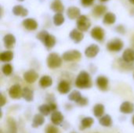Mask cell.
<instances>
[{
  "instance_id": "6da1fadb",
  "label": "cell",
  "mask_w": 134,
  "mask_h": 133,
  "mask_svg": "<svg viewBox=\"0 0 134 133\" xmlns=\"http://www.w3.org/2000/svg\"><path fill=\"white\" fill-rule=\"evenodd\" d=\"M93 85L90 74L86 71H81L75 79V86L79 89H90Z\"/></svg>"
},
{
  "instance_id": "7a4b0ae2",
  "label": "cell",
  "mask_w": 134,
  "mask_h": 133,
  "mask_svg": "<svg viewBox=\"0 0 134 133\" xmlns=\"http://www.w3.org/2000/svg\"><path fill=\"white\" fill-rule=\"evenodd\" d=\"M37 38L40 40L44 45L48 49H50L56 45V38L53 34H49L46 31H42L37 34Z\"/></svg>"
},
{
  "instance_id": "3957f363",
  "label": "cell",
  "mask_w": 134,
  "mask_h": 133,
  "mask_svg": "<svg viewBox=\"0 0 134 133\" xmlns=\"http://www.w3.org/2000/svg\"><path fill=\"white\" fill-rule=\"evenodd\" d=\"M46 63L50 69L58 68L62 64V56H60V55L56 53H51L47 56Z\"/></svg>"
},
{
  "instance_id": "277c9868",
  "label": "cell",
  "mask_w": 134,
  "mask_h": 133,
  "mask_svg": "<svg viewBox=\"0 0 134 133\" xmlns=\"http://www.w3.org/2000/svg\"><path fill=\"white\" fill-rule=\"evenodd\" d=\"M76 25L79 30H80L82 32H85V31H87L91 27V22L89 17H87L85 15H81L77 19Z\"/></svg>"
},
{
  "instance_id": "5b68a950",
  "label": "cell",
  "mask_w": 134,
  "mask_h": 133,
  "mask_svg": "<svg viewBox=\"0 0 134 133\" xmlns=\"http://www.w3.org/2000/svg\"><path fill=\"white\" fill-rule=\"evenodd\" d=\"M123 46L124 43L119 38H114L107 44V49L111 52H119L123 49Z\"/></svg>"
},
{
  "instance_id": "8992f818",
  "label": "cell",
  "mask_w": 134,
  "mask_h": 133,
  "mask_svg": "<svg viewBox=\"0 0 134 133\" xmlns=\"http://www.w3.org/2000/svg\"><path fill=\"white\" fill-rule=\"evenodd\" d=\"M81 57H82L81 53L76 49L67 51L64 53L62 55V59L65 61H75L79 60Z\"/></svg>"
},
{
  "instance_id": "52a82bcc",
  "label": "cell",
  "mask_w": 134,
  "mask_h": 133,
  "mask_svg": "<svg viewBox=\"0 0 134 133\" xmlns=\"http://www.w3.org/2000/svg\"><path fill=\"white\" fill-rule=\"evenodd\" d=\"M91 37L97 42H103L105 36L104 30L100 27H94L90 32Z\"/></svg>"
},
{
  "instance_id": "ba28073f",
  "label": "cell",
  "mask_w": 134,
  "mask_h": 133,
  "mask_svg": "<svg viewBox=\"0 0 134 133\" xmlns=\"http://www.w3.org/2000/svg\"><path fill=\"white\" fill-rule=\"evenodd\" d=\"M22 91L23 89H21L20 85L18 84H15L9 88V95L10 98L13 100H18L20 97H22Z\"/></svg>"
},
{
  "instance_id": "9c48e42d",
  "label": "cell",
  "mask_w": 134,
  "mask_h": 133,
  "mask_svg": "<svg viewBox=\"0 0 134 133\" xmlns=\"http://www.w3.org/2000/svg\"><path fill=\"white\" fill-rule=\"evenodd\" d=\"M23 78L24 79V81L27 83L32 84L34 82H35L37 81V79L38 78V74L35 71V70H29L27 71H26L24 75Z\"/></svg>"
},
{
  "instance_id": "30bf717a",
  "label": "cell",
  "mask_w": 134,
  "mask_h": 133,
  "mask_svg": "<svg viewBox=\"0 0 134 133\" xmlns=\"http://www.w3.org/2000/svg\"><path fill=\"white\" fill-rule=\"evenodd\" d=\"M96 83H97V85L100 90H101V91H107L108 90L109 81H108V78L107 77H105L104 75L98 76L97 78Z\"/></svg>"
},
{
  "instance_id": "8fae6325",
  "label": "cell",
  "mask_w": 134,
  "mask_h": 133,
  "mask_svg": "<svg viewBox=\"0 0 134 133\" xmlns=\"http://www.w3.org/2000/svg\"><path fill=\"white\" fill-rule=\"evenodd\" d=\"M69 37H70V38L75 43H79V42H81L83 40V38H84V34H83L82 31H81L78 28H76V29L75 28V29H73L70 32Z\"/></svg>"
},
{
  "instance_id": "7c38bea8",
  "label": "cell",
  "mask_w": 134,
  "mask_h": 133,
  "mask_svg": "<svg viewBox=\"0 0 134 133\" xmlns=\"http://www.w3.org/2000/svg\"><path fill=\"white\" fill-rule=\"evenodd\" d=\"M100 52V48L96 44H92L85 50V55L88 58H94Z\"/></svg>"
},
{
  "instance_id": "4fadbf2b",
  "label": "cell",
  "mask_w": 134,
  "mask_h": 133,
  "mask_svg": "<svg viewBox=\"0 0 134 133\" xmlns=\"http://www.w3.org/2000/svg\"><path fill=\"white\" fill-rule=\"evenodd\" d=\"M22 24L24 27L28 31H35L38 27V23L33 18H26L23 20Z\"/></svg>"
},
{
  "instance_id": "5bb4252c",
  "label": "cell",
  "mask_w": 134,
  "mask_h": 133,
  "mask_svg": "<svg viewBox=\"0 0 134 133\" xmlns=\"http://www.w3.org/2000/svg\"><path fill=\"white\" fill-rule=\"evenodd\" d=\"M51 122L54 125H60L64 122V115L61 112L55 111L51 114Z\"/></svg>"
},
{
  "instance_id": "9a60e30c",
  "label": "cell",
  "mask_w": 134,
  "mask_h": 133,
  "mask_svg": "<svg viewBox=\"0 0 134 133\" xmlns=\"http://www.w3.org/2000/svg\"><path fill=\"white\" fill-rule=\"evenodd\" d=\"M67 16L71 20H75L81 16V11L76 6H70L67 9Z\"/></svg>"
},
{
  "instance_id": "2e32d148",
  "label": "cell",
  "mask_w": 134,
  "mask_h": 133,
  "mask_svg": "<svg viewBox=\"0 0 134 133\" xmlns=\"http://www.w3.org/2000/svg\"><path fill=\"white\" fill-rule=\"evenodd\" d=\"M119 111L122 114H132L134 111V104L131 102L125 101L121 104Z\"/></svg>"
},
{
  "instance_id": "e0dca14e",
  "label": "cell",
  "mask_w": 134,
  "mask_h": 133,
  "mask_svg": "<svg viewBox=\"0 0 134 133\" xmlns=\"http://www.w3.org/2000/svg\"><path fill=\"white\" fill-rule=\"evenodd\" d=\"M12 11H13V13L15 16H17L24 17V16H27V14H28L27 9H26L25 7H24L21 5H15L13 8V10Z\"/></svg>"
},
{
  "instance_id": "ac0fdd59",
  "label": "cell",
  "mask_w": 134,
  "mask_h": 133,
  "mask_svg": "<svg viewBox=\"0 0 134 133\" xmlns=\"http://www.w3.org/2000/svg\"><path fill=\"white\" fill-rule=\"evenodd\" d=\"M122 60L126 63H132L134 61V49L131 48H128L125 49L122 53Z\"/></svg>"
},
{
  "instance_id": "d6986e66",
  "label": "cell",
  "mask_w": 134,
  "mask_h": 133,
  "mask_svg": "<svg viewBox=\"0 0 134 133\" xmlns=\"http://www.w3.org/2000/svg\"><path fill=\"white\" fill-rule=\"evenodd\" d=\"M3 42L5 47L7 49H11L13 47L14 44L16 43V38L12 34H7L3 38Z\"/></svg>"
},
{
  "instance_id": "ffe728a7",
  "label": "cell",
  "mask_w": 134,
  "mask_h": 133,
  "mask_svg": "<svg viewBox=\"0 0 134 133\" xmlns=\"http://www.w3.org/2000/svg\"><path fill=\"white\" fill-rule=\"evenodd\" d=\"M45 122V118L42 114H37L35 115L33 120H32V123H31V126L34 129L38 128L40 126H42Z\"/></svg>"
},
{
  "instance_id": "44dd1931",
  "label": "cell",
  "mask_w": 134,
  "mask_h": 133,
  "mask_svg": "<svg viewBox=\"0 0 134 133\" xmlns=\"http://www.w3.org/2000/svg\"><path fill=\"white\" fill-rule=\"evenodd\" d=\"M57 90L60 94H68L71 90V85L67 81H61L58 84Z\"/></svg>"
},
{
  "instance_id": "7402d4cb",
  "label": "cell",
  "mask_w": 134,
  "mask_h": 133,
  "mask_svg": "<svg viewBox=\"0 0 134 133\" xmlns=\"http://www.w3.org/2000/svg\"><path fill=\"white\" fill-rule=\"evenodd\" d=\"M53 85V79L49 75H44L39 79V85L42 89H46Z\"/></svg>"
},
{
  "instance_id": "603a6c76",
  "label": "cell",
  "mask_w": 134,
  "mask_h": 133,
  "mask_svg": "<svg viewBox=\"0 0 134 133\" xmlns=\"http://www.w3.org/2000/svg\"><path fill=\"white\" fill-rule=\"evenodd\" d=\"M94 123V120L93 118L91 117H86V118H84L82 121H81V123H80V126H79V129L80 130L83 131L86 129H89L90 128L93 124Z\"/></svg>"
},
{
  "instance_id": "cb8c5ba5",
  "label": "cell",
  "mask_w": 134,
  "mask_h": 133,
  "mask_svg": "<svg viewBox=\"0 0 134 133\" xmlns=\"http://www.w3.org/2000/svg\"><path fill=\"white\" fill-rule=\"evenodd\" d=\"M50 8L56 13H63L64 10V6L60 0H54L50 5Z\"/></svg>"
},
{
  "instance_id": "d4e9b609",
  "label": "cell",
  "mask_w": 134,
  "mask_h": 133,
  "mask_svg": "<svg viewBox=\"0 0 134 133\" xmlns=\"http://www.w3.org/2000/svg\"><path fill=\"white\" fill-rule=\"evenodd\" d=\"M107 13V7L104 5H97L93 9V15L99 17Z\"/></svg>"
},
{
  "instance_id": "484cf974",
  "label": "cell",
  "mask_w": 134,
  "mask_h": 133,
  "mask_svg": "<svg viewBox=\"0 0 134 133\" xmlns=\"http://www.w3.org/2000/svg\"><path fill=\"white\" fill-rule=\"evenodd\" d=\"M22 97L27 102H31L34 100V92L28 87H24L22 91Z\"/></svg>"
},
{
  "instance_id": "4316f807",
  "label": "cell",
  "mask_w": 134,
  "mask_h": 133,
  "mask_svg": "<svg viewBox=\"0 0 134 133\" xmlns=\"http://www.w3.org/2000/svg\"><path fill=\"white\" fill-rule=\"evenodd\" d=\"M6 133H17L16 122L13 118L7 119V131Z\"/></svg>"
},
{
  "instance_id": "83f0119b",
  "label": "cell",
  "mask_w": 134,
  "mask_h": 133,
  "mask_svg": "<svg viewBox=\"0 0 134 133\" xmlns=\"http://www.w3.org/2000/svg\"><path fill=\"white\" fill-rule=\"evenodd\" d=\"M116 21V16L115 13H111V12H107L104 15V19H103V22L105 24H115Z\"/></svg>"
},
{
  "instance_id": "f1b7e54d",
  "label": "cell",
  "mask_w": 134,
  "mask_h": 133,
  "mask_svg": "<svg viewBox=\"0 0 134 133\" xmlns=\"http://www.w3.org/2000/svg\"><path fill=\"white\" fill-rule=\"evenodd\" d=\"M104 111H105L104 106L103 104H101V103H97V104H96V105L93 107V114H94V116H95L96 118H101V117L104 115Z\"/></svg>"
},
{
  "instance_id": "f546056e",
  "label": "cell",
  "mask_w": 134,
  "mask_h": 133,
  "mask_svg": "<svg viewBox=\"0 0 134 133\" xmlns=\"http://www.w3.org/2000/svg\"><path fill=\"white\" fill-rule=\"evenodd\" d=\"M13 56H14V54L12 51L10 50L5 51L0 54V60L4 63H8V62H10L13 59Z\"/></svg>"
},
{
  "instance_id": "4dcf8cb0",
  "label": "cell",
  "mask_w": 134,
  "mask_h": 133,
  "mask_svg": "<svg viewBox=\"0 0 134 133\" xmlns=\"http://www.w3.org/2000/svg\"><path fill=\"white\" fill-rule=\"evenodd\" d=\"M99 123H100V125H101L104 127H111L112 125L111 117L109 114L103 115L101 118H100Z\"/></svg>"
},
{
  "instance_id": "1f68e13d",
  "label": "cell",
  "mask_w": 134,
  "mask_h": 133,
  "mask_svg": "<svg viewBox=\"0 0 134 133\" xmlns=\"http://www.w3.org/2000/svg\"><path fill=\"white\" fill-rule=\"evenodd\" d=\"M53 24L55 26L59 27V26H61L64 23L65 19H64V16L62 14V13H57L53 16Z\"/></svg>"
},
{
  "instance_id": "d6a6232c",
  "label": "cell",
  "mask_w": 134,
  "mask_h": 133,
  "mask_svg": "<svg viewBox=\"0 0 134 133\" xmlns=\"http://www.w3.org/2000/svg\"><path fill=\"white\" fill-rule=\"evenodd\" d=\"M82 97V95H81V93H80L79 91H78V90H74V91H72V92L69 94V96H68V100H71V101L75 102V103H77L79 102V100Z\"/></svg>"
},
{
  "instance_id": "836d02e7",
  "label": "cell",
  "mask_w": 134,
  "mask_h": 133,
  "mask_svg": "<svg viewBox=\"0 0 134 133\" xmlns=\"http://www.w3.org/2000/svg\"><path fill=\"white\" fill-rule=\"evenodd\" d=\"M38 111H39L40 114H42L43 116H48L51 112L49 104H42V105H41L38 107Z\"/></svg>"
},
{
  "instance_id": "e575fe53",
  "label": "cell",
  "mask_w": 134,
  "mask_h": 133,
  "mask_svg": "<svg viewBox=\"0 0 134 133\" xmlns=\"http://www.w3.org/2000/svg\"><path fill=\"white\" fill-rule=\"evenodd\" d=\"M13 68L10 63H5L2 67V71L5 76H9L13 73Z\"/></svg>"
},
{
  "instance_id": "d590c367",
  "label": "cell",
  "mask_w": 134,
  "mask_h": 133,
  "mask_svg": "<svg viewBox=\"0 0 134 133\" xmlns=\"http://www.w3.org/2000/svg\"><path fill=\"white\" fill-rule=\"evenodd\" d=\"M45 133H59V130L55 125H49L45 129Z\"/></svg>"
},
{
  "instance_id": "8d00e7d4",
  "label": "cell",
  "mask_w": 134,
  "mask_h": 133,
  "mask_svg": "<svg viewBox=\"0 0 134 133\" xmlns=\"http://www.w3.org/2000/svg\"><path fill=\"white\" fill-rule=\"evenodd\" d=\"M88 103H89L88 99L82 96V97L79 100V102L77 103V104H78L79 106H80V107H85V106H86V105L88 104Z\"/></svg>"
},
{
  "instance_id": "74e56055",
  "label": "cell",
  "mask_w": 134,
  "mask_h": 133,
  "mask_svg": "<svg viewBox=\"0 0 134 133\" xmlns=\"http://www.w3.org/2000/svg\"><path fill=\"white\" fill-rule=\"evenodd\" d=\"M94 0H81V3L83 6H90L93 3Z\"/></svg>"
},
{
  "instance_id": "f35d334b",
  "label": "cell",
  "mask_w": 134,
  "mask_h": 133,
  "mask_svg": "<svg viewBox=\"0 0 134 133\" xmlns=\"http://www.w3.org/2000/svg\"><path fill=\"white\" fill-rule=\"evenodd\" d=\"M116 31L119 32V33H121V34H124L125 33V28L122 25H118L116 27Z\"/></svg>"
},
{
  "instance_id": "ab89813d",
  "label": "cell",
  "mask_w": 134,
  "mask_h": 133,
  "mask_svg": "<svg viewBox=\"0 0 134 133\" xmlns=\"http://www.w3.org/2000/svg\"><path fill=\"white\" fill-rule=\"evenodd\" d=\"M49 107H50V109H51V113L57 110V104L54 102L49 103Z\"/></svg>"
},
{
  "instance_id": "60d3db41",
  "label": "cell",
  "mask_w": 134,
  "mask_h": 133,
  "mask_svg": "<svg viewBox=\"0 0 134 133\" xmlns=\"http://www.w3.org/2000/svg\"><path fill=\"white\" fill-rule=\"evenodd\" d=\"M6 103V99L4 97V96L2 94L1 95V107H3Z\"/></svg>"
},
{
  "instance_id": "b9f144b4",
  "label": "cell",
  "mask_w": 134,
  "mask_h": 133,
  "mask_svg": "<svg viewBox=\"0 0 134 133\" xmlns=\"http://www.w3.org/2000/svg\"><path fill=\"white\" fill-rule=\"evenodd\" d=\"M132 44H133V45L134 47V36L133 37V38H132Z\"/></svg>"
},
{
  "instance_id": "7bdbcfd3",
  "label": "cell",
  "mask_w": 134,
  "mask_h": 133,
  "mask_svg": "<svg viewBox=\"0 0 134 133\" xmlns=\"http://www.w3.org/2000/svg\"><path fill=\"white\" fill-rule=\"evenodd\" d=\"M129 1H130V3L134 4V0H129Z\"/></svg>"
},
{
  "instance_id": "ee69618b",
  "label": "cell",
  "mask_w": 134,
  "mask_h": 133,
  "mask_svg": "<svg viewBox=\"0 0 134 133\" xmlns=\"http://www.w3.org/2000/svg\"><path fill=\"white\" fill-rule=\"evenodd\" d=\"M100 1H101V2H108V0H100Z\"/></svg>"
},
{
  "instance_id": "f6af8a7d",
  "label": "cell",
  "mask_w": 134,
  "mask_h": 133,
  "mask_svg": "<svg viewBox=\"0 0 134 133\" xmlns=\"http://www.w3.org/2000/svg\"><path fill=\"white\" fill-rule=\"evenodd\" d=\"M132 122H133V125H134V116H133V120H132Z\"/></svg>"
},
{
  "instance_id": "bcb514c9",
  "label": "cell",
  "mask_w": 134,
  "mask_h": 133,
  "mask_svg": "<svg viewBox=\"0 0 134 133\" xmlns=\"http://www.w3.org/2000/svg\"><path fill=\"white\" fill-rule=\"evenodd\" d=\"M17 1H19V2H23V1H24V0H17Z\"/></svg>"
},
{
  "instance_id": "7dc6e473",
  "label": "cell",
  "mask_w": 134,
  "mask_h": 133,
  "mask_svg": "<svg viewBox=\"0 0 134 133\" xmlns=\"http://www.w3.org/2000/svg\"><path fill=\"white\" fill-rule=\"evenodd\" d=\"M71 133H76V132H71Z\"/></svg>"
},
{
  "instance_id": "c3c4849f",
  "label": "cell",
  "mask_w": 134,
  "mask_h": 133,
  "mask_svg": "<svg viewBox=\"0 0 134 133\" xmlns=\"http://www.w3.org/2000/svg\"><path fill=\"white\" fill-rule=\"evenodd\" d=\"M95 133H97V132H95Z\"/></svg>"
},
{
  "instance_id": "681fc988",
  "label": "cell",
  "mask_w": 134,
  "mask_h": 133,
  "mask_svg": "<svg viewBox=\"0 0 134 133\" xmlns=\"http://www.w3.org/2000/svg\"><path fill=\"white\" fill-rule=\"evenodd\" d=\"M133 76H134V74H133Z\"/></svg>"
}]
</instances>
